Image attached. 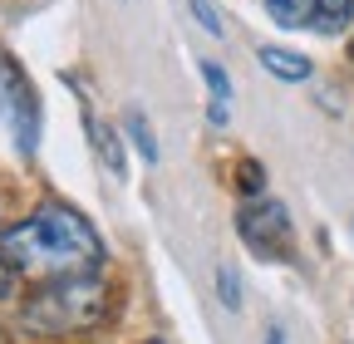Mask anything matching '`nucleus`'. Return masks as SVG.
<instances>
[{
  "mask_svg": "<svg viewBox=\"0 0 354 344\" xmlns=\"http://www.w3.org/2000/svg\"><path fill=\"white\" fill-rule=\"evenodd\" d=\"M0 261L39 285L69 280V276H99L104 241L84 211H74L64 202H44L0 236Z\"/></svg>",
  "mask_w": 354,
  "mask_h": 344,
  "instance_id": "f257e3e1",
  "label": "nucleus"
},
{
  "mask_svg": "<svg viewBox=\"0 0 354 344\" xmlns=\"http://www.w3.org/2000/svg\"><path fill=\"white\" fill-rule=\"evenodd\" d=\"M25 329L44 339H69L94 329L109 315V280L104 276H69V280H44L25 300Z\"/></svg>",
  "mask_w": 354,
  "mask_h": 344,
  "instance_id": "f03ea898",
  "label": "nucleus"
},
{
  "mask_svg": "<svg viewBox=\"0 0 354 344\" xmlns=\"http://www.w3.org/2000/svg\"><path fill=\"white\" fill-rule=\"evenodd\" d=\"M236 231H241L246 251L261 256V261H286L290 256V217L276 197H251L236 211Z\"/></svg>",
  "mask_w": 354,
  "mask_h": 344,
  "instance_id": "7ed1b4c3",
  "label": "nucleus"
},
{
  "mask_svg": "<svg viewBox=\"0 0 354 344\" xmlns=\"http://www.w3.org/2000/svg\"><path fill=\"white\" fill-rule=\"evenodd\" d=\"M0 123L10 128L15 148L30 157L35 138H39V108H35V94H30V84L20 79L10 55H0Z\"/></svg>",
  "mask_w": 354,
  "mask_h": 344,
  "instance_id": "20e7f679",
  "label": "nucleus"
},
{
  "mask_svg": "<svg viewBox=\"0 0 354 344\" xmlns=\"http://www.w3.org/2000/svg\"><path fill=\"white\" fill-rule=\"evenodd\" d=\"M261 64L271 69L281 84H305V79H310V59H305V55H290V50H276V45L261 50Z\"/></svg>",
  "mask_w": 354,
  "mask_h": 344,
  "instance_id": "39448f33",
  "label": "nucleus"
},
{
  "mask_svg": "<svg viewBox=\"0 0 354 344\" xmlns=\"http://www.w3.org/2000/svg\"><path fill=\"white\" fill-rule=\"evenodd\" d=\"M320 0H266V15H271L281 30H300V25H315Z\"/></svg>",
  "mask_w": 354,
  "mask_h": 344,
  "instance_id": "423d86ee",
  "label": "nucleus"
},
{
  "mask_svg": "<svg viewBox=\"0 0 354 344\" xmlns=\"http://www.w3.org/2000/svg\"><path fill=\"white\" fill-rule=\"evenodd\" d=\"M84 128H88V138H94L99 157L109 162V172H113V178H123V148H118V138H113V128H104L88 108H84Z\"/></svg>",
  "mask_w": 354,
  "mask_h": 344,
  "instance_id": "0eeeda50",
  "label": "nucleus"
},
{
  "mask_svg": "<svg viewBox=\"0 0 354 344\" xmlns=\"http://www.w3.org/2000/svg\"><path fill=\"white\" fill-rule=\"evenodd\" d=\"M123 128H128L133 148L143 153V162H158V138H153V123H148V113H143V108H128V113H123Z\"/></svg>",
  "mask_w": 354,
  "mask_h": 344,
  "instance_id": "6e6552de",
  "label": "nucleus"
},
{
  "mask_svg": "<svg viewBox=\"0 0 354 344\" xmlns=\"http://www.w3.org/2000/svg\"><path fill=\"white\" fill-rule=\"evenodd\" d=\"M349 20H354V0H320V10H315V30L339 35Z\"/></svg>",
  "mask_w": 354,
  "mask_h": 344,
  "instance_id": "1a4fd4ad",
  "label": "nucleus"
},
{
  "mask_svg": "<svg viewBox=\"0 0 354 344\" xmlns=\"http://www.w3.org/2000/svg\"><path fill=\"white\" fill-rule=\"evenodd\" d=\"M202 79H207V89H212L216 104H232V74L221 69L216 59H202Z\"/></svg>",
  "mask_w": 354,
  "mask_h": 344,
  "instance_id": "9d476101",
  "label": "nucleus"
},
{
  "mask_svg": "<svg viewBox=\"0 0 354 344\" xmlns=\"http://www.w3.org/2000/svg\"><path fill=\"white\" fill-rule=\"evenodd\" d=\"M216 295H221V305H227V310H241V276L232 266L216 271Z\"/></svg>",
  "mask_w": 354,
  "mask_h": 344,
  "instance_id": "9b49d317",
  "label": "nucleus"
},
{
  "mask_svg": "<svg viewBox=\"0 0 354 344\" xmlns=\"http://www.w3.org/2000/svg\"><path fill=\"white\" fill-rule=\"evenodd\" d=\"M261 182H266V178H261V162H251V157H246V162H241V172H236L241 197H246V202H251V197H261Z\"/></svg>",
  "mask_w": 354,
  "mask_h": 344,
  "instance_id": "f8f14e48",
  "label": "nucleus"
},
{
  "mask_svg": "<svg viewBox=\"0 0 354 344\" xmlns=\"http://www.w3.org/2000/svg\"><path fill=\"white\" fill-rule=\"evenodd\" d=\"M187 10L197 15V25H202L207 35H221V15H216V6H212V0H187Z\"/></svg>",
  "mask_w": 354,
  "mask_h": 344,
  "instance_id": "ddd939ff",
  "label": "nucleus"
},
{
  "mask_svg": "<svg viewBox=\"0 0 354 344\" xmlns=\"http://www.w3.org/2000/svg\"><path fill=\"white\" fill-rule=\"evenodd\" d=\"M207 123H212V128H227V123H232V104H216V99H212V104H207Z\"/></svg>",
  "mask_w": 354,
  "mask_h": 344,
  "instance_id": "4468645a",
  "label": "nucleus"
},
{
  "mask_svg": "<svg viewBox=\"0 0 354 344\" xmlns=\"http://www.w3.org/2000/svg\"><path fill=\"white\" fill-rule=\"evenodd\" d=\"M266 344H286V329L281 325H266Z\"/></svg>",
  "mask_w": 354,
  "mask_h": 344,
  "instance_id": "2eb2a0df",
  "label": "nucleus"
},
{
  "mask_svg": "<svg viewBox=\"0 0 354 344\" xmlns=\"http://www.w3.org/2000/svg\"><path fill=\"white\" fill-rule=\"evenodd\" d=\"M6 295H10V266L0 261V300H6Z\"/></svg>",
  "mask_w": 354,
  "mask_h": 344,
  "instance_id": "dca6fc26",
  "label": "nucleus"
},
{
  "mask_svg": "<svg viewBox=\"0 0 354 344\" xmlns=\"http://www.w3.org/2000/svg\"><path fill=\"white\" fill-rule=\"evenodd\" d=\"M0 344H6V334H0Z\"/></svg>",
  "mask_w": 354,
  "mask_h": 344,
  "instance_id": "f3484780",
  "label": "nucleus"
},
{
  "mask_svg": "<svg viewBox=\"0 0 354 344\" xmlns=\"http://www.w3.org/2000/svg\"><path fill=\"white\" fill-rule=\"evenodd\" d=\"M153 344H158V339H153Z\"/></svg>",
  "mask_w": 354,
  "mask_h": 344,
  "instance_id": "a211bd4d",
  "label": "nucleus"
},
{
  "mask_svg": "<svg viewBox=\"0 0 354 344\" xmlns=\"http://www.w3.org/2000/svg\"><path fill=\"white\" fill-rule=\"evenodd\" d=\"M349 50H354V45H349Z\"/></svg>",
  "mask_w": 354,
  "mask_h": 344,
  "instance_id": "6ab92c4d",
  "label": "nucleus"
}]
</instances>
